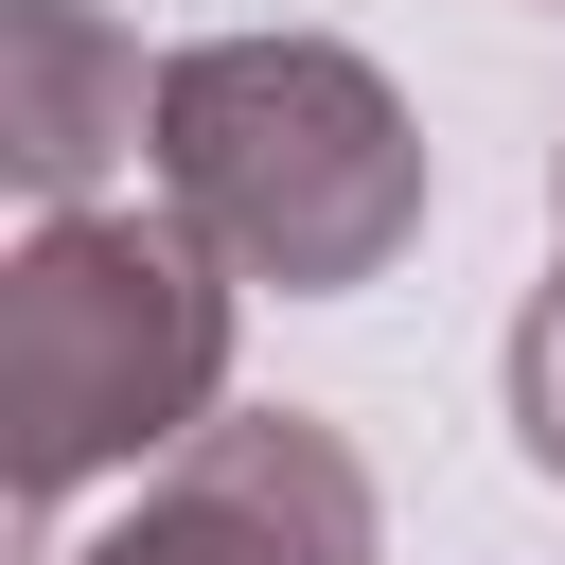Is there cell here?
Listing matches in <instances>:
<instances>
[{
    "label": "cell",
    "instance_id": "6da1fadb",
    "mask_svg": "<svg viewBox=\"0 0 565 565\" xmlns=\"http://www.w3.org/2000/svg\"><path fill=\"white\" fill-rule=\"evenodd\" d=\"M159 212L282 300H353L424 247V124L353 35H194L159 53Z\"/></svg>",
    "mask_w": 565,
    "mask_h": 565
},
{
    "label": "cell",
    "instance_id": "7a4b0ae2",
    "mask_svg": "<svg viewBox=\"0 0 565 565\" xmlns=\"http://www.w3.org/2000/svg\"><path fill=\"white\" fill-rule=\"evenodd\" d=\"M230 406V265L141 212H35L0 265V494L53 530L88 477L177 459Z\"/></svg>",
    "mask_w": 565,
    "mask_h": 565
},
{
    "label": "cell",
    "instance_id": "3957f363",
    "mask_svg": "<svg viewBox=\"0 0 565 565\" xmlns=\"http://www.w3.org/2000/svg\"><path fill=\"white\" fill-rule=\"evenodd\" d=\"M388 512H371V459L318 424V406H212L177 441V477L88 530L71 565H371Z\"/></svg>",
    "mask_w": 565,
    "mask_h": 565
},
{
    "label": "cell",
    "instance_id": "277c9868",
    "mask_svg": "<svg viewBox=\"0 0 565 565\" xmlns=\"http://www.w3.org/2000/svg\"><path fill=\"white\" fill-rule=\"evenodd\" d=\"M159 141V71L106 0H0V177L35 212H88L106 159Z\"/></svg>",
    "mask_w": 565,
    "mask_h": 565
},
{
    "label": "cell",
    "instance_id": "5b68a950",
    "mask_svg": "<svg viewBox=\"0 0 565 565\" xmlns=\"http://www.w3.org/2000/svg\"><path fill=\"white\" fill-rule=\"evenodd\" d=\"M512 459L565 477V282H530V318H512Z\"/></svg>",
    "mask_w": 565,
    "mask_h": 565
},
{
    "label": "cell",
    "instance_id": "8992f818",
    "mask_svg": "<svg viewBox=\"0 0 565 565\" xmlns=\"http://www.w3.org/2000/svg\"><path fill=\"white\" fill-rule=\"evenodd\" d=\"M547 282H565V159H547Z\"/></svg>",
    "mask_w": 565,
    "mask_h": 565
}]
</instances>
